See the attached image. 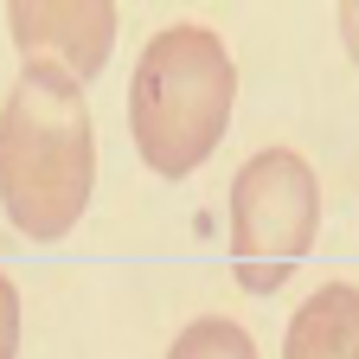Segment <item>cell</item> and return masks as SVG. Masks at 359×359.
Listing matches in <instances>:
<instances>
[{
  "label": "cell",
  "instance_id": "cell-8",
  "mask_svg": "<svg viewBox=\"0 0 359 359\" xmlns=\"http://www.w3.org/2000/svg\"><path fill=\"white\" fill-rule=\"evenodd\" d=\"M334 20H340V45H346V58L359 65V0H353V7H340Z\"/></svg>",
  "mask_w": 359,
  "mask_h": 359
},
{
  "label": "cell",
  "instance_id": "cell-2",
  "mask_svg": "<svg viewBox=\"0 0 359 359\" xmlns=\"http://www.w3.org/2000/svg\"><path fill=\"white\" fill-rule=\"evenodd\" d=\"M238 65L212 26H161L128 77V128L135 154L161 180H187L212 161L231 128Z\"/></svg>",
  "mask_w": 359,
  "mask_h": 359
},
{
  "label": "cell",
  "instance_id": "cell-5",
  "mask_svg": "<svg viewBox=\"0 0 359 359\" xmlns=\"http://www.w3.org/2000/svg\"><path fill=\"white\" fill-rule=\"evenodd\" d=\"M283 359H359V289L353 283H321L295 314Z\"/></svg>",
  "mask_w": 359,
  "mask_h": 359
},
{
  "label": "cell",
  "instance_id": "cell-7",
  "mask_svg": "<svg viewBox=\"0 0 359 359\" xmlns=\"http://www.w3.org/2000/svg\"><path fill=\"white\" fill-rule=\"evenodd\" d=\"M20 327H26L20 289H13V276H7V269H0V359H13V353H20Z\"/></svg>",
  "mask_w": 359,
  "mask_h": 359
},
{
  "label": "cell",
  "instance_id": "cell-4",
  "mask_svg": "<svg viewBox=\"0 0 359 359\" xmlns=\"http://www.w3.org/2000/svg\"><path fill=\"white\" fill-rule=\"evenodd\" d=\"M116 20L122 13L109 7V0H13L7 7V32L20 45V58L26 65H58L83 90L109 65Z\"/></svg>",
  "mask_w": 359,
  "mask_h": 359
},
{
  "label": "cell",
  "instance_id": "cell-6",
  "mask_svg": "<svg viewBox=\"0 0 359 359\" xmlns=\"http://www.w3.org/2000/svg\"><path fill=\"white\" fill-rule=\"evenodd\" d=\"M167 359H257V340L231 314H199V321H187L173 334Z\"/></svg>",
  "mask_w": 359,
  "mask_h": 359
},
{
  "label": "cell",
  "instance_id": "cell-1",
  "mask_svg": "<svg viewBox=\"0 0 359 359\" xmlns=\"http://www.w3.org/2000/svg\"><path fill=\"white\" fill-rule=\"evenodd\" d=\"M97 193V122L90 90L58 65H20L0 103V212L20 238L58 244Z\"/></svg>",
  "mask_w": 359,
  "mask_h": 359
},
{
  "label": "cell",
  "instance_id": "cell-3",
  "mask_svg": "<svg viewBox=\"0 0 359 359\" xmlns=\"http://www.w3.org/2000/svg\"><path fill=\"white\" fill-rule=\"evenodd\" d=\"M321 231V180L295 148H263L231 180V269L250 295H276Z\"/></svg>",
  "mask_w": 359,
  "mask_h": 359
}]
</instances>
